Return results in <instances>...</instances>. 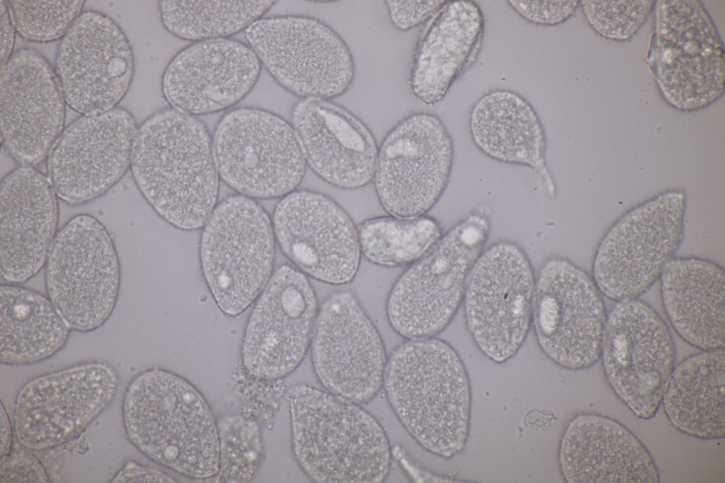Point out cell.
<instances>
[{
    "label": "cell",
    "instance_id": "cell-16",
    "mask_svg": "<svg viewBox=\"0 0 725 483\" xmlns=\"http://www.w3.org/2000/svg\"><path fill=\"white\" fill-rule=\"evenodd\" d=\"M600 294L593 278L566 259L542 267L532 319L540 348L559 365L585 369L600 358L607 319Z\"/></svg>",
    "mask_w": 725,
    "mask_h": 483
},
{
    "label": "cell",
    "instance_id": "cell-39",
    "mask_svg": "<svg viewBox=\"0 0 725 483\" xmlns=\"http://www.w3.org/2000/svg\"><path fill=\"white\" fill-rule=\"evenodd\" d=\"M111 482H166L175 480L161 470L128 462L113 478Z\"/></svg>",
    "mask_w": 725,
    "mask_h": 483
},
{
    "label": "cell",
    "instance_id": "cell-37",
    "mask_svg": "<svg viewBox=\"0 0 725 483\" xmlns=\"http://www.w3.org/2000/svg\"><path fill=\"white\" fill-rule=\"evenodd\" d=\"M1 482H49L47 473L35 456L15 449L1 458Z\"/></svg>",
    "mask_w": 725,
    "mask_h": 483
},
{
    "label": "cell",
    "instance_id": "cell-9",
    "mask_svg": "<svg viewBox=\"0 0 725 483\" xmlns=\"http://www.w3.org/2000/svg\"><path fill=\"white\" fill-rule=\"evenodd\" d=\"M200 258L217 306L229 316L239 315L262 291L272 269L274 240L268 215L246 197L226 199L206 222Z\"/></svg>",
    "mask_w": 725,
    "mask_h": 483
},
{
    "label": "cell",
    "instance_id": "cell-5",
    "mask_svg": "<svg viewBox=\"0 0 725 483\" xmlns=\"http://www.w3.org/2000/svg\"><path fill=\"white\" fill-rule=\"evenodd\" d=\"M489 232L485 216L471 215L403 273L387 305L396 332L411 339L430 338L448 325L464 297L469 273Z\"/></svg>",
    "mask_w": 725,
    "mask_h": 483
},
{
    "label": "cell",
    "instance_id": "cell-33",
    "mask_svg": "<svg viewBox=\"0 0 725 483\" xmlns=\"http://www.w3.org/2000/svg\"><path fill=\"white\" fill-rule=\"evenodd\" d=\"M360 251L373 263L396 266L418 261L440 239L438 222L428 217H378L357 228Z\"/></svg>",
    "mask_w": 725,
    "mask_h": 483
},
{
    "label": "cell",
    "instance_id": "cell-20",
    "mask_svg": "<svg viewBox=\"0 0 725 483\" xmlns=\"http://www.w3.org/2000/svg\"><path fill=\"white\" fill-rule=\"evenodd\" d=\"M316 319L315 293L305 275L282 266L272 275L246 329L242 358L247 371L277 380L299 365Z\"/></svg>",
    "mask_w": 725,
    "mask_h": 483
},
{
    "label": "cell",
    "instance_id": "cell-24",
    "mask_svg": "<svg viewBox=\"0 0 725 483\" xmlns=\"http://www.w3.org/2000/svg\"><path fill=\"white\" fill-rule=\"evenodd\" d=\"M292 125L307 164L325 181L343 189L373 178L378 148L358 117L329 100L305 98L295 107Z\"/></svg>",
    "mask_w": 725,
    "mask_h": 483
},
{
    "label": "cell",
    "instance_id": "cell-30",
    "mask_svg": "<svg viewBox=\"0 0 725 483\" xmlns=\"http://www.w3.org/2000/svg\"><path fill=\"white\" fill-rule=\"evenodd\" d=\"M724 365L722 348L704 351L674 368L663 400L678 430L705 439L724 436Z\"/></svg>",
    "mask_w": 725,
    "mask_h": 483
},
{
    "label": "cell",
    "instance_id": "cell-31",
    "mask_svg": "<svg viewBox=\"0 0 725 483\" xmlns=\"http://www.w3.org/2000/svg\"><path fill=\"white\" fill-rule=\"evenodd\" d=\"M72 329L48 297L15 284L0 286V361L25 365L46 360L66 344Z\"/></svg>",
    "mask_w": 725,
    "mask_h": 483
},
{
    "label": "cell",
    "instance_id": "cell-13",
    "mask_svg": "<svg viewBox=\"0 0 725 483\" xmlns=\"http://www.w3.org/2000/svg\"><path fill=\"white\" fill-rule=\"evenodd\" d=\"M118 385L117 371L104 362L83 363L32 379L14 404L18 441L30 450H42L72 440L107 408Z\"/></svg>",
    "mask_w": 725,
    "mask_h": 483
},
{
    "label": "cell",
    "instance_id": "cell-7",
    "mask_svg": "<svg viewBox=\"0 0 725 483\" xmlns=\"http://www.w3.org/2000/svg\"><path fill=\"white\" fill-rule=\"evenodd\" d=\"M112 237L95 217L80 214L57 232L45 263L47 297L72 329L90 332L109 319L120 287Z\"/></svg>",
    "mask_w": 725,
    "mask_h": 483
},
{
    "label": "cell",
    "instance_id": "cell-34",
    "mask_svg": "<svg viewBox=\"0 0 725 483\" xmlns=\"http://www.w3.org/2000/svg\"><path fill=\"white\" fill-rule=\"evenodd\" d=\"M84 1H9L14 27L24 39L49 42L64 36L79 17Z\"/></svg>",
    "mask_w": 725,
    "mask_h": 483
},
{
    "label": "cell",
    "instance_id": "cell-15",
    "mask_svg": "<svg viewBox=\"0 0 725 483\" xmlns=\"http://www.w3.org/2000/svg\"><path fill=\"white\" fill-rule=\"evenodd\" d=\"M607 378L637 416H654L674 370L675 350L659 314L637 298L617 302L607 317L601 354Z\"/></svg>",
    "mask_w": 725,
    "mask_h": 483
},
{
    "label": "cell",
    "instance_id": "cell-38",
    "mask_svg": "<svg viewBox=\"0 0 725 483\" xmlns=\"http://www.w3.org/2000/svg\"><path fill=\"white\" fill-rule=\"evenodd\" d=\"M447 1L389 0L386 4L391 21L401 30H409L433 17Z\"/></svg>",
    "mask_w": 725,
    "mask_h": 483
},
{
    "label": "cell",
    "instance_id": "cell-2",
    "mask_svg": "<svg viewBox=\"0 0 725 483\" xmlns=\"http://www.w3.org/2000/svg\"><path fill=\"white\" fill-rule=\"evenodd\" d=\"M122 416L129 440L151 460L192 478L218 473V427L205 399L185 379L159 368L141 373L126 390Z\"/></svg>",
    "mask_w": 725,
    "mask_h": 483
},
{
    "label": "cell",
    "instance_id": "cell-35",
    "mask_svg": "<svg viewBox=\"0 0 725 483\" xmlns=\"http://www.w3.org/2000/svg\"><path fill=\"white\" fill-rule=\"evenodd\" d=\"M589 24L605 38L624 40L644 24L654 1H581Z\"/></svg>",
    "mask_w": 725,
    "mask_h": 483
},
{
    "label": "cell",
    "instance_id": "cell-26",
    "mask_svg": "<svg viewBox=\"0 0 725 483\" xmlns=\"http://www.w3.org/2000/svg\"><path fill=\"white\" fill-rule=\"evenodd\" d=\"M559 462L570 483H656L657 467L648 450L628 428L598 414H585L568 425Z\"/></svg>",
    "mask_w": 725,
    "mask_h": 483
},
{
    "label": "cell",
    "instance_id": "cell-23",
    "mask_svg": "<svg viewBox=\"0 0 725 483\" xmlns=\"http://www.w3.org/2000/svg\"><path fill=\"white\" fill-rule=\"evenodd\" d=\"M57 194L48 177L21 166L0 186V268L7 282L21 283L45 265L57 233Z\"/></svg>",
    "mask_w": 725,
    "mask_h": 483
},
{
    "label": "cell",
    "instance_id": "cell-17",
    "mask_svg": "<svg viewBox=\"0 0 725 483\" xmlns=\"http://www.w3.org/2000/svg\"><path fill=\"white\" fill-rule=\"evenodd\" d=\"M312 358L322 385L348 402L371 400L384 383L382 340L349 292L336 293L321 306L312 335Z\"/></svg>",
    "mask_w": 725,
    "mask_h": 483
},
{
    "label": "cell",
    "instance_id": "cell-22",
    "mask_svg": "<svg viewBox=\"0 0 725 483\" xmlns=\"http://www.w3.org/2000/svg\"><path fill=\"white\" fill-rule=\"evenodd\" d=\"M274 227L284 253L304 273L333 285L355 276L361 253L357 228L332 199L310 191L292 192L278 204Z\"/></svg>",
    "mask_w": 725,
    "mask_h": 483
},
{
    "label": "cell",
    "instance_id": "cell-12",
    "mask_svg": "<svg viewBox=\"0 0 725 483\" xmlns=\"http://www.w3.org/2000/svg\"><path fill=\"white\" fill-rule=\"evenodd\" d=\"M535 286L528 258L514 243H497L474 263L464 295L466 320L476 344L493 361L508 360L523 344Z\"/></svg>",
    "mask_w": 725,
    "mask_h": 483
},
{
    "label": "cell",
    "instance_id": "cell-36",
    "mask_svg": "<svg viewBox=\"0 0 725 483\" xmlns=\"http://www.w3.org/2000/svg\"><path fill=\"white\" fill-rule=\"evenodd\" d=\"M510 7L526 21L542 25L553 26L569 19L579 5L577 0L508 1Z\"/></svg>",
    "mask_w": 725,
    "mask_h": 483
},
{
    "label": "cell",
    "instance_id": "cell-11",
    "mask_svg": "<svg viewBox=\"0 0 725 483\" xmlns=\"http://www.w3.org/2000/svg\"><path fill=\"white\" fill-rule=\"evenodd\" d=\"M246 36L273 77L304 99H332L344 93L353 82L355 64L349 47L317 18L258 20L247 28Z\"/></svg>",
    "mask_w": 725,
    "mask_h": 483
},
{
    "label": "cell",
    "instance_id": "cell-8",
    "mask_svg": "<svg viewBox=\"0 0 725 483\" xmlns=\"http://www.w3.org/2000/svg\"><path fill=\"white\" fill-rule=\"evenodd\" d=\"M685 208V193L670 190L611 226L593 263V279L602 294L617 302L635 299L660 278L682 242Z\"/></svg>",
    "mask_w": 725,
    "mask_h": 483
},
{
    "label": "cell",
    "instance_id": "cell-18",
    "mask_svg": "<svg viewBox=\"0 0 725 483\" xmlns=\"http://www.w3.org/2000/svg\"><path fill=\"white\" fill-rule=\"evenodd\" d=\"M137 130L133 117L122 108L84 115L71 124L49 154L48 178L57 197L77 205L110 190L130 166Z\"/></svg>",
    "mask_w": 725,
    "mask_h": 483
},
{
    "label": "cell",
    "instance_id": "cell-4",
    "mask_svg": "<svg viewBox=\"0 0 725 483\" xmlns=\"http://www.w3.org/2000/svg\"><path fill=\"white\" fill-rule=\"evenodd\" d=\"M293 450L316 482H381L391 449L380 424L357 404L306 384L290 389Z\"/></svg>",
    "mask_w": 725,
    "mask_h": 483
},
{
    "label": "cell",
    "instance_id": "cell-6",
    "mask_svg": "<svg viewBox=\"0 0 725 483\" xmlns=\"http://www.w3.org/2000/svg\"><path fill=\"white\" fill-rule=\"evenodd\" d=\"M646 62L666 101L683 111L704 108L724 91V50L697 0H658Z\"/></svg>",
    "mask_w": 725,
    "mask_h": 483
},
{
    "label": "cell",
    "instance_id": "cell-10",
    "mask_svg": "<svg viewBox=\"0 0 725 483\" xmlns=\"http://www.w3.org/2000/svg\"><path fill=\"white\" fill-rule=\"evenodd\" d=\"M212 152L222 179L249 197L288 195L305 174L293 127L264 110L241 108L227 114L215 132Z\"/></svg>",
    "mask_w": 725,
    "mask_h": 483
},
{
    "label": "cell",
    "instance_id": "cell-28",
    "mask_svg": "<svg viewBox=\"0 0 725 483\" xmlns=\"http://www.w3.org/2000/svg\"><path fill=\"white\" fill-rule=\"evenodd\" d=\"M659 278L665 312L679 336L704 351L724 348V268L707 259L673 258Z\"/></svg>",
    "mask_w": 725,
    "mask_h": 483
},
{
    "label": "cell",
    "instance_id": "cell-32",
    "mask_svg": "<svg viewBox=\"0 0 725 483\" xmlns=\"http://www.w3.org/2000/svg\"><path fill=\"white\" fill-rule=\"evenodd\" d=\"M271 1H163L162 22L168 30L190 40H217L258 21Z\"/></svg>",
    "mask_w": 725,
    "mask_h": 483
},
{
    "label": "cell",
    "instance_id": "cell-14",
    "mask_svg": "<svg viewBox=\"0 0 725 483\" xmlns=\"http://www.w3.org/2000/svg\"><path fill=\"white\" fill-rule=\"evenodd\" d=\"M453 154L452 138L438 116L417 113L397 123L378 149L373 176L383 208L399 218L423 216L445 189Z\"/></svg>",
    "mask_w": 725,
    "mask_h": 483
},
{
    "label": "cell",
    "instance_id": "cell-40",
    "mask_svg": "<svg viewBox=\"0 0 725 483\" xmlns=\"http://www.w3.org/2000/svg\"><path fill=\"white\" fill-rule=\"evenodd\" d=\"M1 8V67L11 57L14 42V25L8 4L0 1Z\"/></svg>",
    "mask_w": 725,
    "mask_h": 483
},
{
    "label": "cell",
    "instance_id": "cell-25",
    "mask_svg": "<svg viewBox=\"0 0 725 483\" xmlns=\"http://www.w3.org/2000/svg\"><path fill=\"white\" fill-rule=\"evenodd\" d=\"M259 72L258 57L245 45L223 39L206 40L172 60L164 76L163 91L181 112L213 113L241 100Z\"/></svg>",
    "mask_w": 725,
    "mask_h": 483
},
{
    "label": "cell",
    "instance_id": "cell-21",
    "mask_svg": "<svg viewBox=\"0 0 725 483\" xmlns=\"http://www.w3.org/2000/svg\"><path fill=\"white\" fill-rule=\"evenodd\" d=\"M64 98L48 62L21 49L1 67L0 121L3 146L22 166L40 163L62 135Z\"/></svg>",
    "mask_w": 725,
    "mask_h": 483
},
{
    "label": "cell",
    "instance_id": "cell-41",
    "mask_svg": "<svg viewBox=\"0 0 725 483\" xmlns=\"http://www.w3.org/2000/svg\"><path fill=\"white\" fill-rule=\"evenodd\" d=\"M11 426L8 415L3 403L1 406V458L6 455L11 450Z\"/></svg>",
    "mask_w": 725,
    "mask_h": 483
},
{
    "label": "cell",
    "instance_id": "cell-29",
    "mask_svg": "<svg viewBox=\"0 0 725 483\" xmlns=\"http://www.w3.org/2000/svg\"><path fill=\"white\" fill-rule=\"evenodd\" d=\"M469 130L473 142L484 154L530 167L554 197L555 186L545 162L544 129L525 98L505 89L486 93L472 108Z\"/></svg>",
    "mask_w": 725,
    "mask_h": 483
},
{
    "label": "cell",
    "instance_id": "cell-1",
    "mask_svg": "<svg viewBox=\"0 0 725 483\" xmlns=\"http://www.w3.org/2000/svg\"><path fill=\"white\" fill-rule=\"evenodd\" d=\"M135 183L166 221L202 227L216 203L218 175L205 125L178 110L159 112L137 130L131 164Z\"/></svg>",
    "mask_w": 725,
    "mask_h": 483
},
{
    "label": "cell",
    "instance_id": "cell-3",
    "mask_svg": "<svg viewBox=\"0 0 725 483\" xmlns=\"http://www.w3.org/2000/svg\"><path fill=\"white\" fill-rule=\"evenodd\" d=\"M383 384L397 418L423 448L445 458L464 449L471 392L452 346L431 337L404 343L391 356Z\"/></svg>",
    "mask_w": 725,
    "mask_h": 483
},
{
    "label": "cell",
    "instance_id": "cell-27",
    "mask_svg": "<svg viewBox=\"0 0 725 483\" xmlns=\"http://www.w3.org/2000/svg\"><path fill=\"white\" fill-rule=\"evenodd\" d=\"M484 34V15L475 1H447L417 45L411 75L413 94L428 105L442 101L476 62Z\"/></svg>",
    "mask_w": 725,
    "mask_h": 483
},
{
    "label": "cell",
    "instance_id": "cell-19",
    "mask_svg": "<svg viewBox=\"0 0 725 483\" xmlns=\"http://www.w3.org/2000/svg\"><path fill=\"white\" fill-rule=\"evenodd\" d=\"M56 72L73 110L84 115L109 111L125 95L133 76L129 41L108 16L84 12L62 40Z\"/></svg>",
    "mask_w": 725,
    "mask_h": 483
}]
</instances>
